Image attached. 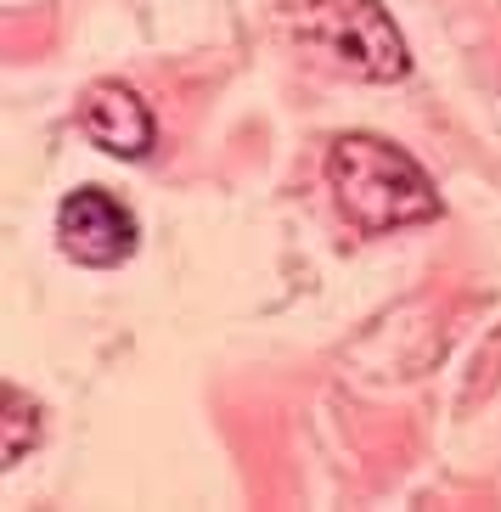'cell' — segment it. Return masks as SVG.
I'll return each mask as SVG.
<instances>
[{
  "mask_svg": "<svg viewBox=\"0 0 501 512\" xmlns=\"http://www.w3.org/2000/svg\"><path fill=\"white\" fill-rule=\"evenodd\" d=\"M327 186L361 231H400L440 214L434 181L383 136H338L327 152Z\"/></svg>",
  "mask_w": 501,
  "mask_h": 512,
  "instance_id": "6da1fadb",
  "label": "cell"
},
{
  "mask_svg": "<svg viewBox=\"0 0 501 512\" xmlns=\"http://www.w3.org/2000/svg\"><path fill=\"white\" fill-rule=\"evenodd\" d=\"M282 17H288L299 46L321 51L327 62L372 79V85H395L411 68V51L400 40L395 17L378 0H288Z\"/></svg>",
  "mask_w": 501,
  "mask_h": 512,
  "instance_id": "7a4b0ae2",
  "label": "cell"
},
{
  "mask_svg": "<svg viewBox=\"0 0 501 512\" xmlns=\"http://www.w3.org/2000/svg\"><path fill=\"white\" fill-rule=\"evenodd\" d=\"M57 242L62 254L79 259V265H124V259L136 254V214L124 209L113 192H102V186H79V192L62 197L57 209Z\"/></svg>",
  "mask_w": 501,
  "mask_h": 512,
  "instance_id": "3957f363",
  "label": "cell"
},
{
  "mask_svg": "<svg viewBox=\"0 0 501 512\" xmlns=\"http://www.w3.org/2000/svg\"><path fill=\"white\" fill-rule=\"evenodd\" d=\"M85 130H91V141L102 152H113V158H147L152 141H158V124H152V107L136 96V85H124V79H102V85H91L85 91Z\"/></svg>",
  "mask_w": 501,
  "mask_h": 512,
  "instance_id": "277c9868",
  "label": "cell"
},
{
  "mask_svg": "<svg viewBox=\"0 0 501 512\" xmlns=\"http://www.w3.org/2000/svg\"><path fill=\"white\" fill-rule=\"evenodd\" d=\"M0 422H6V451H0V456H6V467H12V462H23V451L40 439L46 422H40V406H34L23 389H6V417H0Z\"/></svg>",
  "mask_w": 501,
  "mask_h": 512,
  "instance_id": "5b68a950",
  "label": "cell"
}]
</instances>
